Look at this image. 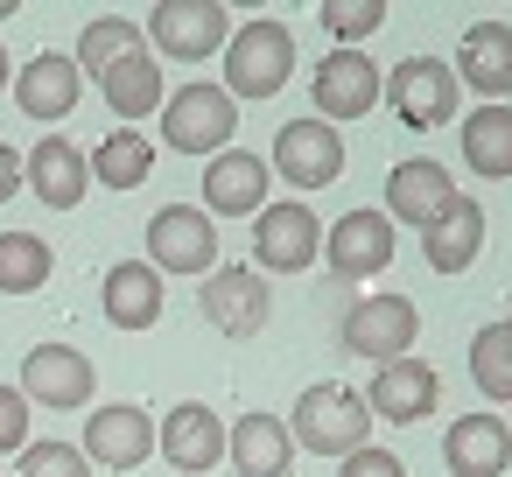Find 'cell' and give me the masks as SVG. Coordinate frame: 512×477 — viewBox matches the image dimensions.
I'll list each match as a JSON object with an SVG mask.
<instances>
[{"label":"cell","instance_id":"cell-21","mask_svg":"<svg viewBox=\"0 0 512 477\" xmlns=\"http://www.w3.org/2000/svg\"><path fill=\"white\" fill-rule=\"evenodd\" d=\"M449 71H456V85H470L477 99L505 106V92H512V22H477V29H463Z\"/></svg>","mask_w":512,"mask_h":477},{"label":"cell","instance_id":"cell-20","mask_svg":"<svg viewBox=\"0 0 512 477\" xmlns=\"http://www.w3.org/2000/svg\"><path fill=\"white\" fill-rule=\"evenodd\" d=\"M225 463L239 470V477H288L295 470V435H288V421L281 414H239L232 428H225Z\"/></svg>","mask_w":512,"mask_h":477},{"label":"cell","instance_id":"cell-36","mask_svg":"<svg viewBox=\"0 0 512 477\" xmlns=\"http://www.w3.org/2000/svg\"><path fill=\"white\" fill-rule=\"evenodd\" d=\"M15 190H22V155H15L8 141H0V204H8Z\"/></svg>","mask_w":512,"mask_h":477},{"label":"cell","instance_id":"cell-15","mask_svg":"<svg viewBox=\"0 0 512 477\" xmlns=\"http://www.w3.org/2000/svg\"><path fill=\"white\" fill-rule=\"evenodd\" d=\"M456 204H463V190L449 183L442 162H400V169L386 176V218H400V225H414V232H435Z\"/></svg>","mask_w":512,"mask_h":477},{"label":"cell","instance_id":"cell-28","mask_svg":"<svg viewBox=\"0 0 512 477\" xmlns=\"http://www.w3.org/2000/svg\"><path fill=\"white\" fill-rule=\"evenodd\" d=\"M155 169V141L141 127H113L99 148H92V183L99 190H141Z\"/></svg>","mask_w":512,"mask_h":477},{"label":"cell","instance_id":"cell-6","mask_svg":"<svg viewBox=\"0 0 512 477\" xmlns=\"http://www.w3.org/2000/svg\"><path fill=\"white\" fill-rule=\"evenodd\" d=\"M267 169L288 183V190H330L337 176H344V134L330 127V120H316V113H302V120H288L281 134H274V155H267Z\"/></svg>","mask_w":512,"mask_h":477},{"label":"cell","instance_id":"cell-23","mask_svg":"<svg viewBox=\"0 0 512 477\" xmlns=\"http://www.w3.org/2000/svg\"><path fill=\"white\" fill-rule=\"evenodd\" d=\"M78 92H85V78H78V64H71V57H57V50L29 57V71H15V106H22L29 120H43V127L71 120Z\"/></svg>","mask_w":512,"mask_h":477},{"label":"cell","instance_id":"cell-34","mask_svg":"<svg viewBox=\"0 0 512 477\" xmlns=\"http://www.w3.org/2000/svg\"><path fill=\"white\" fill-rule=\"evenodd\" d=\"M29 449V400L22 386H0V456H22Z\"/></svg>","mask_w":512,"mask_h":477},{"label":"cell","instance_id":"cell-18","mask_svg":"<svg viewBox=\"0 0 512 477\" xmlns=\"http://www.w3.org/2000/svg\"><path fill=\"white\" fill-rule=\"evenodd\" d=\"M22 183H29V190H36L50 211H78V204H85V190H92V162H85V148H78V141L43 134V141L29 148Z\"/></svg>","mask_w":512,"mask_h":477},{"label":"cell","instance_id":"cell-3","mask_svg":"<svg viewBox=\"0 0 512 477\" xmlns=\"http://www.w3.org/2000/svg\"><path fill=\"white\" fill-rule=\"evenodd\" d=\"M232 127H239V106L225 85H183L162 99V141L176 155H225L232 148Z\"/></svg>","mask_w":512,"mask_h":477},{"label":"cell","instance_id":"cell-11","mask_svg":"<svg viewBox=\"0 0 512 477\" xmlns=\"http://www.w3.org/2000/svg\"><path fill=\"white\" fill-rule=\"evenodd\" d=\"M197 309H204V323H211L218 337H260L274 295H267V274H260V267H211Z\"/></svg>","mask_w":512,"mask_h":477},{"label":"cell","instance_id":"cell-26","mask_svg":"<svg viewBox=\"0 0 512 477\" xmlns=\"http://www.w3.org/2000/svg\"><path fill=\"white\" fill-rule=\"evenodd\" d=\"M421 253H428L435 274H463V267H477V253H484V211H477V197H463L435 232H421Z\"/></svg>","mask_w":512,"mask_h":477},{"label":"cell","instance_id":"cell-30","mask_svg":"<svg viewBox=\"0 0 512 477\" xmlns=\"http://www.w3.org/2000/svg\"><path fill=\"white\" fill-rule=\"evenodd\" d=\"M127 50H141V22H127V15H99V22H85V36H78V78L92 71V78H106Z\"/></svg>","mask_w":512,"mask_h":477},{"label":"cell","instance_id":"cell-39","mask_svg":"<svg viewBox=\"0 0 512 477\" xmlns=\"http://www.w3.org/2000/svg\"><path fill=\"white\" fill-rule=\"evenodd\" d=\"M505 323H512V316H505Z\"/></svg>","mask_w":512,"mask_h":477},{"label":"cell","instance_id":"cell-31","mask_svg":"<svg viewBox=\"0 0 512 477\" xmlns=\"http://www.w3.org/2000/svg\"><path fill=\"white\" fill-rule=\"evenodd\" d=\"M470 379L484 400H505L512 407V323H484L470 337Z\"/></svg>","mask_w":512,"mask_h":477},{"label":"cell","instance_id":"cell-29","mask_svg":"<svg viewBox=\"0 0 512 477\" xmlns=\"http://www.w3.org/2000/svg\"><path fill=\"white\" fill-rule=\"evenodd\" d=\"M50 239L36 232H0V295H36L50 281Z\"/></svg>","mask_w":512,"mask_h":477},{"label":"cell","instance_id":"cell-10","mask_svg":"<svg viewBox=\"0 0 512 477\" xmlns=\"http://www.w3.org/2000/svg\"><path fill=\"white\" fill-rule=\"evenodd\" d=\"M456 71L449 64H435V57H400L393 71H386V106L400 113V127H442V120H456Z\"/></svg>","mask_w":512,"mask_h":477},{"label":"cell","instance_id":"cell-24","mask_svg":"<svg viewBox=\"0 0 512 477\" xmlns=\"http://www.w3.org/2000/svg\"><path fill=\"white\" fill-rule=\"evenodd\" d=\"M442 463H449L456 477H498V470L512 463V428H505L498 414H463V421H449V435H442Z\"/></svg>","mask_w":512,"mask_h":477},{"label":"cell","instance_id":"cell-7","mask_svg":"<svg viewBox=\"0 0 512 477\" xmlns=\"http://www.w3.org/2000/svg\"><path fill=\"white\" fill-rule=\"evenodd\" d=\"M253 260H260V274H309L323 260V218L302 197L267 204L253 218Z\"/></svg>","mask_w":512,"mask_h":477},{"label":"cell","instance_id":"cell-38","mask_svg":"<svg viewBox=\"0 0 512 477\" xmlns=\"http://www.w3.org/2000/svg\"><path fill=\"white\" fill-rule=\"evenodd\" d=\"M8 15H22V8H15V0H0V22H8Z\"/></svg>","mask_w":512,"mask_h":477},{"label":"cell","instance_id":"cell-19","mask_svg":"<svg viewBox=\"0 0 512 477\" xmlns=\"http://www.w3.org/2000/svg\"><path fill=\"white\" fill-rule=\"evenodd\" d=\"M435 400H442V379H435V365H421V358L379 365V372H372V393H365L372 421H400V428H414L421 414H435Z\"/></svg>","mask_w":512,"mask_h":477},{"label":"cell","instance_id":"cell-12","mask_svg":"<svg viewBox=\"0 0 512 477\" xmlns=\"http://www.w3.org/2000/svg\"><path fill=\"white\" fill-rule=\"evenodd\" d=\"M92 386H99V372H92V358L71 351V344H36V351L22 358V400H29V407L78 414V407L92 400Z\"/></svg>","mask_w":512,"mask_h":477},{"label":"cell","instance_id":"cell-33","mask_svg":"<svg viewBox=\"0 0 512 477\" xmlns=\"http://www.w3.org/2000/svg\"><path fill=\"white\" fill-rule=\"evenodd\" d=\"M22 477H92L78 442H29L22 449Z\"/></svg>","mask_w":512,"mask_h":477},{"label":"cell","instance_id":"cell-2","mask_svg":"<svg viewBox=\"0 0 512 477\" xmlns=\"http://www.w3.org/2000/svg\"><path fill=\"white\" fill-rule=\"evenodd\" d=\"M365 428H372L365 393H351V386H337V379H316V386L295 400V414H288V435H295L309 456H351V449H365Z\"/></svg>","mask_w":512,"mask_h":477},{"label":"cell","instance_id":"cell-16","mask_svg":"<svg viewBox=\"0 0 512 477\" xmlns=\"http://www.w3.org/2000/svg\"><path fill=\"white\" fill-rule=\"evenodd\" d=\"M155 449H162V463H169V470L204 477V470H218V463H225V421H218L204 400H183V407H169V421L155 428Z\"/></svg>","mask_w":512,"mask_h":477},{"label":"cell","instance_id":"cell-13","mask_svg":"<svg viewBox=\"0 0 512 477\" xmlns=\"http://www.w3.org/2000/svg\"><path fill=\"white\" fill-rule=\"evenodd\" d=\"M323 260L337 281H365L393 267V218L386 211H344L337 225H323Z\"/></svg>","mask_w":512,"mask_h":477},{"label":"cell","instance_id":"cell-32","mask_svg":"<svg viewBox=\"0 0 512 477\" xmlns=\"http://www.w3.org/2000/svg\"><path fill=\"white\" fill-rule=\"evenodd\" d=\"M386 15H393L386 0H323V8H316V22L337 36V50H365Z\"/></svg>","mask_w":512,"mask_h":477},{"label":"cell","instance_id":"cell-14","mask_svg":"<svg viewBox=\"0 0 512 477\" xmlns=\"http://www.w3.org/2000/svg\"><path fill=\"white\" fill-rule=\"evenodd\" d=\"M267 183H274L267 155H253V148L211 155V169H204V218H260L267 211Z\"/></svg>","mask_w":512,"mask_h":477},{"label":"cell","instance_id":"cell-27","mask_svg":"<svg viewBox=\"0 0 512 477\" xmlns=\"http://www.w3.org/2000/svg\"><path fill=\"white\" fill-rule=\"evenodd\" d=\"M463 162L484 183H505L512 176V106H477L463 120Z\"/></svg>","mask_w":512,"mask_h":477},{"label":"cell","instance_id":"cell-8","mask_svg":"<svg viewBox=\"0 0 512 477\" xmlns=\"http://www.w3.org/2000/svg\"><path fill=\"white\" fill-rule=\"evenodd\" d=\"M141 239H148V267L155 274H211L218 267V225L197 204H162Z\"/></svg>","mask_w":512,"mask_h":477},{"label":"cell","instance_id":"cell-5","mask_svg":"<svg viewBox=\"0 0 512 477\" xmlns=\"http://www.w3.org/2000/svg\"><path fill=\"white\" fill-rule=\"evenodd\" d=\"M148 43H155V57H169V64L225 57V43H232V8H218V0H162V8L148 15Z\"/></svg>","mask_w":512,"mask_h":477},{"label":"cell","instance_id":"cell-9","mask_svg":"<svg viewBox=\"0 0 512 477\" xmlns=\"http://www.w3.org/2000/svg\"><path fill=\"white\" fill-rule=\"evenodd\" d=\"M379 92H386V78H379V64L365 57V50H330L316 71H309V99H316V120H365L372 106H379Z\"/></svg>","mask_w":512,"mask_h":477},{"label":"cell","instance_id":"cell-1","mask_svg":"<svg viewBox=\"0 0 512 477\" xmlns=\"http://www.w3.org/2000/svg\"><path fill=\"white\" fill-rule=\"evenodd\" d=\"M288 71H295V36H288V22L253 15L246 29H232V43H225V92H232V106H239V99H274V92L288 85Z\"/></svg>","mask_w":512,"mask_h":477},{"label":"cell","instance_id":"cell-35","mask_svg":"<svg viewBox=\"0 0 512 477\" xmlns=\"http://www.w3.org/2000/svg\"><path fill=\"white\" fill-rule=\"evenodd\" d=\"M337 477H407V463H400L393 449H379V442H365V449H351V456L337 463Z\"/></svg>","mask_w":512,"mask_h":477},{"label":"cell","instance_id":"cell-4","mask_svg":"<svg viewBox=\"0 0 512 477\" xmlns=\"http://www.w3.org/2000/svg\"><path fill=\"white\" fill-rule=\"evenodd\" d=\"M414 337H421V309H414L407 295H358V302L344 309V323H337V344H344L351 358H372V365L407 358Z\"/></svg>","mask_w":512,"mask_h":477},{"label":"cell","instance_id":"cell-17","mask_svg":"<svg viewBox=\"0 0 512 477\" xmlns=\"http://www.w3.org/2000/svg\"><path fill=\"white\" fill-rule=\"evenodd\" d=\"M155 456V421L134 407V400H120V407H92V421H85V463L99 470H141Z\"/></svg>","mask_w":512,"mask_h":477},{"label":"cell","instance_id":"cell-37","mask_svg":"<svg viewBox=\"0 0 512 477\" xmlns=\"http://www.w3.org/2000/svg\"><path fill=\"white\" fill-rule=\"evenodd\" d=\"M0 92H15V71H8V50H0Z\"/></svg>","mask_w":512,"mask_h":477},{"label":"cell","instance_id":"cell-25","mask_svg":"<svg viewBox=\"0 0 512 477\" xmlns=\"http://www.w3.org/2000/svg\"><path fill=\"white\" fill-rule=\"evenodd\" d=\"M99 92H106V106H113L120 120H148V113H162V99H169V85H162V57H155V50H127V57L99 78Z\"/></svg>","mask_w":512,"mask_h":477},{"label":"cell","instance_id":"cell-22","mask_svg":"<svg viewBox=\"0 0 512 477\" xmlns=\"http://www.w3.org/2000/svg\"><path fill=\"white\" fill-rule=\"evenodd\" d=\"M99 302H106V323L113 330H155L162 323V274L148 260H113L106 281H99Z\"/></svg>","mask_w":512,"mask_h":477}]
</instances>
